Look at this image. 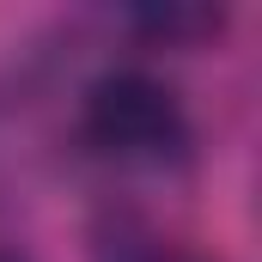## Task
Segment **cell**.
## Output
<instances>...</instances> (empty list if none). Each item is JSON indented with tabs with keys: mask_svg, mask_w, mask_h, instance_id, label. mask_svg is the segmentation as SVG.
I'll list each match as a JSON object with an SVG mask.
<instances>
[{
	"mask_svg": "<svg viewBox=\"0 0 262 262\" xmlns=\"http://www.w3.org/2000/svg\"><path fill=\"white\" fill-rule=\"evenodd\" d=\"M226 25V12L213 6H146V12H134V31H146L152 43H195L207 31H220Z\"/></svg>",
	"mask_w": 262,
	"mask_h": 262,
	"instance_id": "3957f363",
	"label": "cell"
},
{
	"mask_svg": "<svg viewBox=\"0 0 262 262\" xmlns=\"http://www.w3.org/2000/svg\"><path fill=\"white\" fill-rule=\"evenodd\" d=\"M92 262H195V256L177 250L171 238L146 232L140 220H104L92 238Z\"/></svg>",
	"mask_w": 262,
	"mask_h": 262,
	"instance_id": "7a4b0ae2",
	"label": "cell"
},
{
	"mask_svg": "<svg viewBox=\"0 0 262 262\" xmlns=\"http://www.w3.org/2000/svg\"><path fill=\"white\" fill-rule=\"evenodd\" d=\"M0 262H6V256H0Z\"/></svg>",
	"mask_w": 262,
	"mask_h": 262,
	"instance_id": "277c9868",
	"label": "cell"
},
{
	"mask_svg": "<svg viewBox=\"0 0 262 262\" xmlns=\"http://www.w3.org/2000/svg\"><path fill=\"white\" fill-rule=\"evenodd\" d=\"M79 140L92 159L122 171H165L189 159V110L183 98L146 73V67H110L79 98Z\"/></svg>",
	"mask_w": 262,
	"mask_h": 262,
	"instance_id": "6da1fadb",
	"label": "cell"
}]
</instances>
